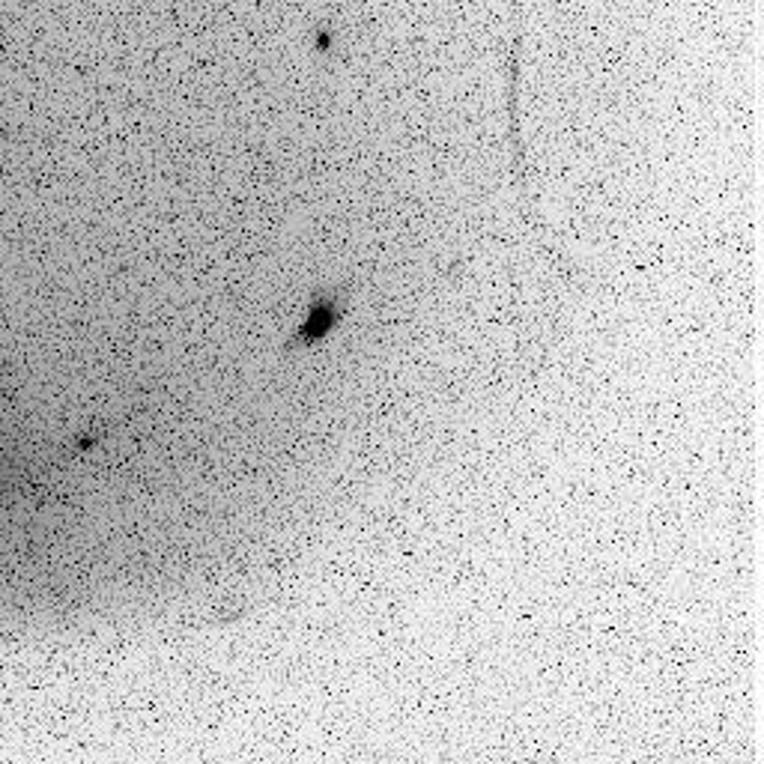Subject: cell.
<instances>
[{"label": "cell", "instance_id": "cell-1", "mask_svg": "<svg viewBox=\"0 0 764 764\" xmlns=\"http://www.w3.org/2000/svg\"><path fill=\"white\" fill-rule=\"evenodd\" d=\"M344 317V305L338 302V299H326L323 305H314L311 308V314H308V320H305V326L299 329V344H314V341H320V338H326L335 326H338V320Z\"/></svg>", "mask_w": 764, "mask_h": 764}]
</instances>
